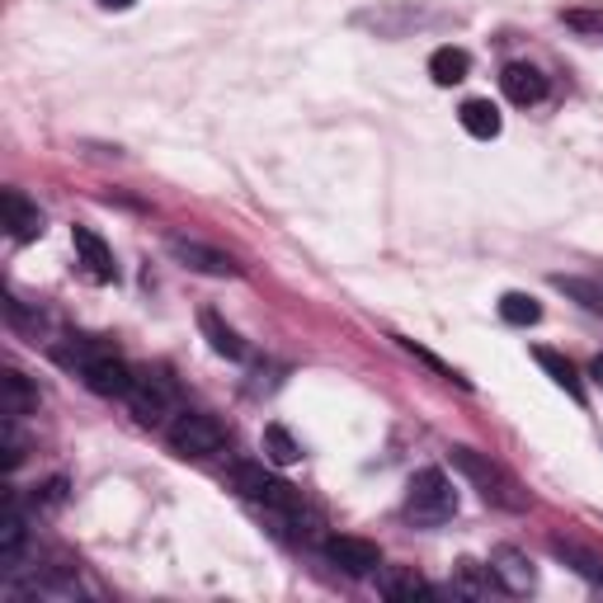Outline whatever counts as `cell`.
Returning a JSON list of instances; mask_svg holds the SVG:
<instances>
[{"label": "cell", "instance_id": "28", "mask_svg": "<svg viewBox=\"0 0 603 603\" xmlns=\"http://www.w3.org/2000/svg\"><path fill=\"white\" fill-rule=\"evenodd\" d=\"M590 377H594V382H599V387H603V354H599V358H594V364H590Z\"/></svg>", "mask_w": 603, "mask_h": 603}, {"label": "cell", "instance_id": "13", "mask_svg": "<svg viewBox=\"0 0 603 603\" xmlns=\"http://www.w3.org/2000/svg\"><path fill=\"white\" fill-rule=\"evenodd\" d=\"M38 411V392L29 387V377L24 373H14L6 368L0 373V415H10V419H24Z\"/></svg>", "mask_w": 603, "mask_h": 603}, {"label": "cell", "instance_id": "16", "mask_svg": "<svg viewBox=\"0 0 603 603\" xmlns=\"http://www.w3.org/2000/svg\"><path fill=\"white\" fill-rule=\"evenodd\" d=\"M429 76H434V86H462V80L472 76V57L462 52V48H434V57H429Z\"/></svg>", "mask_w": 603, "mask_h": 603}, {"label": "cell", "instance_id": "7", "mask_svg": "<svg viewBox=\"0 0 603 603\" xmlns=\"http://www.w3.org/2000/svg\"><path fill=\"white\" fill-rule=\"evenodd\" d=\"M320 552H326V561L335 571H345V575H354V580H364V575H377L382 571V552L373 547V542H364V537H326L320 542Z\"/></svg>", "mask_w": 603, "mask_h": 603}, {"label": "cell", "instance_id": "4", "mask_svg": "<svg viewBox=\"0 0 603 603\" xmlns=\"http://www.w3.org/2000/svg\"><path fill=\"white\" fill-rule=\"evenodd\" d=\"M166 444L179 457H208V453H217L227 444V429L204 411H179L170 419V429H166Z\"/></svg>", "mask_w": 603, "mask_h": 603}, {"label": "cell", "instance_id": "8", "mask_svg": "<svg viewBox=\"0 0 603 603\" xmlns=\"http://www.w3.org/2000/svg\"><path fill=\"white\" fill-rule=\"evenodd\" d=\"M166 250L194 274H212V278H236L240 274V265L227 250H212V246H204V240H194V236H170Z\"/></svg>", "mask_w": 603, "mask_h": 603}, {"label": "cell", "instance_id": "23", "mask_svg": "<svg viewBox=\"0 0 603 603\" xmlns=\"http://www.w3.org/2000/svg\"><path fill=\"white\" fill-rule=\"evenodd\" d=\"M552 288H561L566 297H575L580 307L603 312V288H599V284H585V278H566V274H552Z\"/></svg>", "mask_w": 603, "mask_h": 603}, {"label": "cell", "instance_id": "5", "mask_svg": "<svg viewBox=\"0 0 603 603\" xmlns=\"http://www.w3.org/2000/svg\"><path fill=\"white\" fill-rule=\"evenodd\" d=\"M128 406L132 415L142 419V425H160L166 415H175V387H170V377L166 373H137L132 377V387H128Z\"/></svg>", "mask_w": 603, "mask_h": 603}, {"label": "cell", "instance_id": "19", "mask_svg": "<svg viewBox=\"0 0 603 603\" xmlns=\"http://www.w3.org/2000/svg\"><path fill=\"white\" fill-rule=\"evenodd\" d=\"M377 594L382 599H429L434 585L419 580L415 571H377Z\"/></svg>", "mask_w": 603, "mask_h": 603}, {"label": "cell", "instance_id": "25", "mask_svg": "<svg viewBox=\"0 0 603 603\" xmlns=\"http://www.w3.org/2000/svg\"><path fill=\"white\" fill-rule=\"evenodd\" d=\"M566 24L585 38H603V10H566Z\"/></svg>", "mask_w": 603, "mask_h": 603}, {"label": "cell", "instance_id": "22", "mask_svg": "<svg viewBox=\"0 0 603 603\" xmlns=\"http://www.w3.org/2000/svg\"><path fill=\"white\" fill-rule=\"evenodd\" d=\"M500 316H505L510 326H537L542 307H537V297H528V293H505V297H500Z\"/></svg>", "mask_w": 603, "mask_h": 603}, {"label": "cell", "instance_id": "6", "mask_svg": "<svg viewBox=\"0 0 603 603\" xmlns=\"http://www.w3.org/2000/svg\"><path fill=\"white\" fill-rule=\"evenodd\" d=\"M24 552H29V514L19 505V495L10 491L6 505H0V571L14 575Z\"/></svg>", "mask_w": 603, "mask_h": 603}, {"label": "cell", "instance_id": "18", "mask_svg": "<svg viewBox=\"0 0 603 603\" xmlns=\"http://www.w3.org/2000/svg\"><path fill=\"white\" fill-rule=\"evenodd\" d=\"M457 118H462V128H467L472 137H481V142H491V137H500V128H505L491 99H467V105L457 109Z\"/></svg>", "mask_w": 603, "mask_h": 603}, {"label": "cell", "instance_id": "11", "mask_svg": "<svg viewBox=\"0 0 603 603\" xmlns=\"http://www.w3.org/2000/svg\"><path fill=\"white\" fill-rule=\"evenodd\" d=\"M71 240H76V255H80V265H86V274L95 278V284H113L118 269H113V250L105 246V236L90 231V227H76Z\"/></svg>", "mask_w": 603, "mask_h": 603}, {"label": "cell", "instance_id": "1", "mask_svg": "<svg viewBox=\"0 0 603 603\" xmlns=\"http://www.w3.org/2000/svg\"><path fill=\"white\" fill-rule=\"evenodd\" d=\"M448 457H453V467L472 481V491H481V500H486V505L510 510V514H524V510H528V491L518 486V481H514L505 467H500V462H491L486 453L457 444V448H448Z\"/></svg>", "mask_w": 603, "mask_h": 603}, {"label": "cell", "instance_id": "20", "mask_svg": "<svg viewBox=\"0 0 603 603\" xmlns=\"http://www.w3.org/2000/svg\"><path fill=\"white\" fill-rule=\"evenodd\" d=\"M198 326H204L212 354H223V358H246V339H240L217 312H204V316H198Z\"/></svg>", "mask_w": 603, "mask_h": 603}, {"label": "cell", "instance_id": "26", "mask_svg": "<svg viewBox=\"0 0 603 603\" xmlns=\"http://www.w3.org/2000/svg\"><path fill=\"white\" fill-rule=\"evenodd\" d=\"M19 462H24V438H19V419L6 415V467L14 472Z\"/></svg>", "mask_w": 603, "mask_h": 603}, {"label": "cell", "instance_id": "10", "mask_svg": "<svg viewBox=\"0 0 603 603\" xmlns=\"http://www.w3.org/2000/svg\"><path fill=\"white\" fill-rule=\"evenodd\" d=\"M500 90H505V99L510 105H518V109H533V105H542L547 99V76H542L533 62H510L505 71H500Z\"/></svg>", "mask_w": 603, "mask_h": 603}, {"label": "cell", "instance_id": "24", "mask_svg": "<svg viewBox=\"0 0 603 603\" xmlns=\"http://www.w3.org/2000/svg\"><path fill=\"white\" fill-rule=\"evenodd\" d=\"M396 345H401V349H406L411 358H419V364H425V368H434V373H438V377H444V382H457V387H467V377H462L457 368H448V364H444V358H438V354H429V349H419V345H415V339H406V335H396Z\"/></svg>", "mask_w": 603, "mask_h": 603}, {"label": "cell", "instance_id": "3", "mask_svg": "<svg viewBox=\"0 0 603 603\" xmlns=\"http://www.w3.org/2000/svg\"><path fill=\"white\" fill-rule=\"evenodd\" d=\"M231 486L246 495V500H255V505L274 510L278 518H297V514H302L297 491L288 486V481L269 476V472H265V462H236V467H231Z\"/></svg>", "mask_w": 603, "mask_h": 603}, {"label": "cell", "instance_id": "21", "mask_svg": "<svg viewBox=\"0 0 603 603\" xmlns=\"http://www.w3.org/2000/svg\"><path fill=\"white\" fill-rule=\"evenodd\" d=\"M265 457L274 462V467H293V462H302V444L284 425H269L265 429Z\"/></svg>", "mask_w": 603, "mask_h": 603}, {"label": "cell", "instance_id": "14", "mask_svg": "<svg viewBox=\"0 0 603 603\" xmlns=\"http://www.w3.org/2000/svg\"><path fill=\"white\" fill-rule=\"evenodd\" d=\"M552 556H556V561H566L575 575H585L594 590H603V556H599V552L580 547V542H571V537H552Z\"/></svg>", "mask_w": 603, "mask_h": 603}, {"label": "cell", "instance_id": "15", "mask_svg": "<svg viewBox=\"0 0 603 603\" xmlns=\"http://www.w3.org/2000/svg\"><path fill=\"white\" fill-rule=\"evenodd\" d=\"M533 358H537V368L547 373L561 392H566L571 401H580V406H585V382H580V373H575L571 358H561L556 349H533Z\"/></svg>", "mask_w": 603, "mask_h": 603}, {"label": "cell", "instance_id": "2", "mask_svg": "<svg viewBox=\"0 0 603 603\" xmlns=\"http://www.w3.org/2000/svg\"><path fill=\"white\" fill-rule=\"evenodd\" d=\"M457 514V491H453V481L438 472V467H425V472H415L411 476V486H406V518L419 528H438V524H448V518Z\"/></svg>", "mask_w": 603, "mask_h": 603}, {"label": "cell", "instance_id": "12", "mask_svg": "<svg viewBox=\"0 0 603 603\" xmlns=\"http://www.w3.org/2000/svg\"><path fill=\"white\" fill-rule=\"evenodd\" d=\"M0 212H6V227H10L14 240L43 236V212H38V204H29L19 189H0Z\"/></svg>", "mask_w": 603, "mask_h": 603}, {"label": "cell", "instance_id": "27", "mask_svg": "<svg viewBox=\"0 0 603 603\" xmlns=\"http://www.w3.org/2000/svg\"><path fill=\"white\" fill-rule=\"evenodd\" d=\"M105 10H128V6H137V0H99Z\"/></svg>", "mask_w": 603, "mask_h": 603}, {"label": "cell", "instance_id": "9", "mask_svg": "<svg viewBox=\"0 0 603 603\" xmlns=\"http://www.w3.org/2000/svg\"><path fill=\"white\" fill-rule=\"evenodd\" d=\"M491 575H495V585L505 590V594H533L537 590V571H533V561L518 552V547H495L491 552Z\"/></svg>", "mask_w": 603, "mask_h": 603}, {"label": "cell", "instance_id": "17", "mask_svg": "<svg viewBox=\"0 0 603 603\" xmlns=\"http://www.w3.org/2000/svg\"><path fill=\"white\" fill-rule=\"evenodd\" d=\"M453 590H457V594H467V599H491V590H500V585H495L491 566H481V561L462 556L457 566H453Z\"/></svg>", "mask_w": 603, "mask_h": 603}]
</instances>
